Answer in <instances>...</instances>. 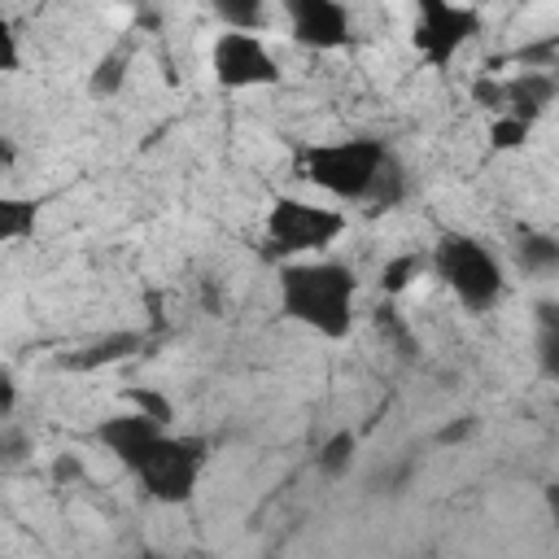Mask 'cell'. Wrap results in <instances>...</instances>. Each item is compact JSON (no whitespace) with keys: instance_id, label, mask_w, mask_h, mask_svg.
Returning a JSON list of instances; mask_svg holds the SVG:
<instances>
[{"instance_id":"cell-1","label":"cell","mask_w":559,"mask_h":559,"mask_svg":"<svg viewBox=\"0 0 559 559\" xmlns=\"http://www.w3.org/2000/svg\"><path fill=\"white\" fill-rule=\"evenodd\" d=\"M354 293H358V280L345 262L310 258V262L280 266V310L293 323L310 328L314 336H328V341L349 336Z\"/></svg>"},{"instance_id":"cell-2","label":"cell","mask_w":559,"mask_h":559,"mask_svg":"<svg viewBox=\"0 0 559 559\" xmlns=\"http://www.w3.org/2000/svg\"><path fill=\"white\" fill-rule=\"evenodd\" d=\"M389 148L384 140L371 135H354V140H332V144H314L301 157V175L323 188L336 201H371L380 175L389 170Z\"/></svg>"},{"instance_id":"cell-3","label":"cell","mask_w":559,"mask_h":559,"mask_svg":"<svg viewBox=\"0 0 559 559\" xmlns=\"http://www.w3.org/2000/svg\"><path fill=\"white\" fill-rule=\"evenodd\" d=\"M432 271L437 280L467 306V310H489L502 297V262L489 245H480L467 231H445L432 245Z\"/></svg>"},{"instance_id":"cell-4","label":"cell","mask_w":559,"mask_h":559,"mask_svg":"<svg viewBox=\"0 0 559 559\" xmlns=\"http://www.w3.org/2000/svg\"><path fill=\"white\" fill-rule=\"evenodd\" d=\"M205 459H210V445L201 437H170L162 432L144 454L140 463L131 467L144 485L148 498L157 502H188L201 472H205Z\"/></svg>"},{"instance_id":"cell-5","label":"cell","mask_w":559,"mask_h":559,"mask_svg":"<svg viewBox=\"0 0 559 559\" xmlns=\"http://www.w3.org/2000/svg\"><path fill=\"white\" fill-rule=\"evenodd\" d=\"M345 231V214L301 201V197H280L266 210V253L293 258V253H319Z\"/></svg>"},{"instance_id":"cell-6","label":"cell","mask_w":559,"mask_h":559,"mask_svg":"<svg viewBox=\"0 0 559 559\" xmlns=\"http://www.w3.org/2000/svg\"><path fill=\"white\" fill-rule=\"evenodd\" d=\"M210 70L227 92H249V87L280 83V66H275L271 48L249 31H223L210 48Z\"/></svg>"},{"instance_id":"cell-7","label":"cell","mask_w":559,"mask_h":559,"mask_svg":"<svg viewBox=\"0 0 559 559\" xmlns=\"http://www.w3.org/2000/svg\"><path fill=\"white\" fill-rule=\"evenodd\" d=\"M480 17L476 9L467 4H445V0H424L419 4V17H415V52L428 61V66H450L454 52L476 35Z\"/></svg>"},{"instance_id":"cell-8","label":"cell","mask_w":559,"mask_h":559,"mask_svg":"<svg viewBox=\"0 0 559 559\" xmlns=\"http://www.w3.org/2000/svg\"><path fill=\"white\" fill-rule=\"evenodd\" d=\"M284 13H288V31L301 48L332 52V48H345L354 39L349 9L336 0H288Z\"/></svg>"},{"instance_id":"cell-9","label":"cell","mask_w":559,"mask_h":559,"mask_svg":"<svg viewBox=\"0 0 559 559\" xmlns=\"http://www.w3.org/2000/svg\"><path fill=\"white\" fill-rule=\"evenodd\" d=\"M502 92H507V109L502 114H511V118H520V122L533 127L546 114V105L555 100L559 79L550 74V66H524L520 74H511L502 83Z\"/></svg>"},{"instance_id":"cell-10","label":"cell","mask_w":559,"mask_h":559,"mask_svg":"<svg viewBox=\"0 0 559 559\" xmlns=\"http://www.w3.org/2000/svg\"><path fill=\"white\" fill-rule=\"evenodd\" d=\"M162 432H166V424H157V419H148V415H140V411L109 415V419L96 428V437L109 445V454H118V463H127V467H135L140 454H144Z\"/></svg>"},{"instance_id":"cell-11","label":"cell","mask_w":559,"mask_h":559,"mask_svg":"<svg viewBox=\"0 0 559 559\" xmlns=\"http://www.w3.org/2000/svg\"><path fill=\"white\" fill-rule=\"evenodd\" d=\"M515 262L524 275H550L559 271V240L546 231H524L515 240Z\"/></svg>"},{"instance_id":"cell-12","label":"cell","mask_w":559,"mask_h":559,"mask_svg":"<svg viewBox=\"0 0 559 559\" xmlns=\"http://www.w3.org/2000/svg\"><path fill=\"white\" fill-rule=\"evenodd\" d=\"M537 362L550 380H559V310H555V301L537 306Z\"/></svg>"},{"instance_id":"cell-13","label":"cell","mask_w":559,"mask_h":559,"mask_svg":"<svg viewBox=\"0 0 559 559\" xmlns=\"http://www.w3.org/2000/svg\"><path fill=\"white\" fill-rule=\"evenodd\" d=\"M35 231V201L26 197H0V240L17 245Z\"/></svg>"},{"instance_id":"cell-14","label":"cell","mask_w":559,"mask_h":559,"mask_svg":"<svg viewBox=\"0 0 559 559\" xmlns=\"http://www.w3.org/2000/svg\"><path fill=\"white\" fill-rule=\"evenodd\" d=\"M354 454H358V437H354L349 428H341V432H332V437L319 445L314 467H319L323 476H345L349 463H354Z\"/></svg>"},{"instance_id":"cell-15","label":"cell","mask_w":559,"mask_h":559,"mask_svg":"<svg viewBox=\"0 0 559 559\" xmlns=\"http://www.w3.org/2000/svg\"><path fill=\"white\" fill-rule=\"evenodd\" d=\"M214 13L227 22V31H249V35H258V26H262V9L253 4V0H218L214 4Z\"/></svg>"},{"instance_id":"cell-16","label":"cell","mask_w":559,"mask_h":559,"mask_svg":"<svg viewBox=\"0 0 559 559\" xmlns=\"http://www.w3.org/2000/svg\"><path fill=\"white\" fill-rule=\"evenodd\" d=\"M122 74H127V57L122 52H105L92 70V96H114L122 87Z\"/></svg>"},{"instance_id":"cell-17","label":"cell","mask_w":559,"mask_h":559,"mask_svg":"<svg viewBox=\"0 0 559 559\" xmlns=\"http://www.w3.org/2000/svg\"><path fill=\"white\" fill-rule=\"evenodd\" d=\"M528 122H520V118H511V114H498L493 118V127H489V144L493 148H520L524 140H528Z\"/></svg>"},{"instance_id":"cell-18","label":"cell","mask_w":559,"mask_h":559,"mask_svg":"<svg viewBox=\"0 0 559 559\" xmlns=\"http://www.w3.org/2000/svg\"><path fill=\"white\" fill-rule=\"evenodd\" d=\"M419 275V258L415 253H406V258H393V262H384V275H380V284H384V293H402L411 280Z\"/></svg>"},{"instance_id":"cell-19","label":"cell","mask_w":559,"mask_h":559,"mask_svg":"<svg viewBox=\"0 0 559 559\" xmlns=\"http://www.w3.org/2000/svg\"><path fill=\"white\" fill-rule=\"evenodd\" d=\"M131 402H135V411H140V415H148V419H157V424H166V419H170V402H166V397H157V393H148V389L131 393Z\"/></svg>"},{"instance_id":"cell-20","label":"cell","mask_w":559,"mask_h":559,"mask_svg":"<svg viewBox=\"0 0 559 559\" xmlns=\"http://www.w3.org/2000/svg\"><path fill=\"white\" fill-rule=\"evenodd\" d=\"M472 96H476V105H485V109H507V92H502V83H493V79H476V87H472Z\"/></svg>"},{"instance_id":"cell-21","label":"cell","mask_w":559,"mask_h":559,"mask_svg":"<svg viewBox=\"0 0 559 559\" xmlns=\"http://www.w3.org/2000/svg\"><path fill=\"white\" fill-rule=\"evenodd\" d=\"M131 345H135V336H109V341H100V345L87 354V362H109V358H122Z\"/></svg>"},{"instance_id":"cell-22","label":"cell","mask_w":559,"mask_h":559,"mask_svg":"<svg viewBox=\"0 0 559 559\" xmlns=\"http://www.w3.org/2000/svg\"><path fill=\"white\" fill-rule=\"evenodd\" d=\"M472 428H476V419H472V415H463L459 424H445V428L437 432V445H454V441H463Z\"/></svg>"},{"instance_id":"cell-23","label":"cell","mask_w":559,"mask_h":559,"mask_svg":"<svg viewBox=\"0 0 559 559\" xmlns=\"http://www.w3.org/2000/svg\"><path fill=\"white\" fill-rule=\"evenodd\" d=\"M0 39H4V70H17V35L0 31Z\"/></svg>"},{"instance_id":"cell-24","label":"cell","mask_w":559,"mask_h":559,"mask_svg":"<svg viewBox=\"0 0 559 559\" xmlns=\"http://www.w3.org/2000/svg\"><path fill=\"white\" fill-rule=\"evenodd\" d=\"M546 511H550V520H555V528H559V480L546 485Z\"/></svg>"},{"instance_id":"cell-25","label":"cell","mask_w":559,"mask_h":559,"mask_svg":"<svg viewBox=\"0 0 559 559\" xmlns=\"http://www.w3.org/2000/svg\"><path fill=\"white\" fill-rule=\"evenodd\" d=\"M555 310H559V301H555Z\"/></svg>"}]
</instances>
